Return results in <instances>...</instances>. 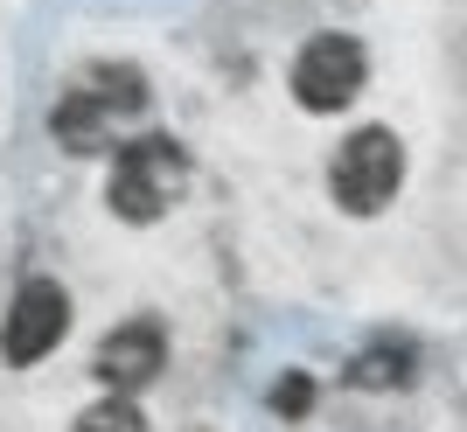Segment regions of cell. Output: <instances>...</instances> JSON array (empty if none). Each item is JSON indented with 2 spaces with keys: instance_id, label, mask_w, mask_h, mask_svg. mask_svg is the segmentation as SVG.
<instances>
[{
  "instance_id": "7",
  "label": "cell",
  "mask_w": 467,
  "mask_h": 432,
  "mask_svg": "<svg viewBox=\"0 0 467 432\" xmlns=\"http://www.w3.org/2000/svg\"><path fill=\"white\" fill-rule=\"evenodd\" d=\"M411 363H419V349H411L405 334H377L370 349L349 355V370H342V376H349L356 391H405V384H411Z\"/></svg>"
},
{
  "instance_id": "1",
  "label": "cell",
  "mask_w": 467,
  "mask_h": 432,
  "mask_svg": "<svg viewBox=\"0 0 467 432\" xmlns=\"http://www.w3.org/2000/svg\"><path fill=\"white\" fill-rule=\"evenodd\" d=\"M147 70L126 57H98L84 63V70H70V84L57 91V105H49V139H57L63 154H105L112 147V126L119 118H140L147 112Z\"/></svg>"
},
{
  "instance_id": "2",
  "label": "cell",
  "mask_w": 467,
  "mask_h": 432,
  "mask_svg": "<svg viewBox=\"0 0 467 432\" xmlns=\"http://www.w3.org/2000/svg\"><path fill=\"white\" fill-rule=\"evenodd\" d=\"M182 189H189V147L175 133H133L105 160V210L119 223H140V231L161 223L182 202Z\"/></svg>"
},
{
  "instance_id": "8",
  "label": "cell",
  "mask_w": 467,
  "mask_h": 432,
  "mask_svg": "<svg viewBox=\"0 0 467 432\" xmlns=\"http://www.w3.org/2000/svg\"><path fill=\"white\" fill-rule=\"evenodd\" d=\"M70 432H147V412H140L133 397H98V405L78 412Z\"/></svg>"
},
{
  "instance_id": "4",
  "label": "cell",
  "mask_w": 467,
  "mask_h": 432,
  "mask_svg": "<svg viewBox=\"0 0 467 432\" xmlns=\"http://www.w3.org/2000/svg\"><path fill=\"white\" fill-rule=\"evenodd\" d=\"M363 84H370V49L349 36V28H314L286 63V91L300 112L314 118H335L342 105L363 98Z\"/></svg>"
},
{
  "instance_id": "9",
  "label": "cell",
  "mask_w": 467,
  "mask_h": 432,
  "mask_svg": "<svg viewBox=\"0 0 467 432\" xmlns=\"http://www.w3.org/2000/svg\"><path fill=\"white\" fill-rule=\"evenodd\" d=\"M265 405H273L279 418H307V412H314V376H307V370H286L273 391H265Z\"/></svg>"
},
{
  "instance_id": "3",
  "label": "cell",
  "mask_w": 467,
  "mask_h": 432,
  "mask_svg": "<svg viewBox=\"0 0 467 432\" xmlns=\"http://www.w3.org/2000/svg\"><path fill=\"white\" fill-rule=\"evenodd\" d=\"M405 189V139L390 126H356L328 154V202L342 216H377Z\"/></svg>"
},
{
  "instance_id": "5",
  "label": "cell",
  "mask_w": 467,
  "mask_h": 432,
  "mask_svg": "<svg viewBox=\"0 0 467 432\" xmlns=\"http://www.w3.org/2000/svg\"><path fill=\"white\" fill-rule=\"evenodd\" d=\"M70 286L49 273H28L7 293V314H0V363L7 370H36L49 355L63 349V334H70Z\"/></svg>"
},
{
  "instance_id": "6",
  "label": "cell",
  "mask_w": 467,
  "mask_h": 432,
  "mask_svg": "<svg viewBox=\"0 0 467 432\" xmlns=\"http://www.w3.org/2000/svg\"><path fill=\"white\" fill-rule=\"evenodd\" d=\"M161 370H168V321H161V314L119 321V328L98 334V349H91V376L105 384V397L147 391Z\"/></svg>"
}]
</instances>
